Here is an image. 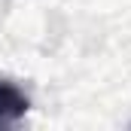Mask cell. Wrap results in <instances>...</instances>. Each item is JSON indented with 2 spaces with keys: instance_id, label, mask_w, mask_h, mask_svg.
<instances>
[{
  "instance_id": "6da1fadb",
  "label": "cell",
  "mask_w": 131,
  "mask_h": 131,
  "mask_svg": "<svg viewBox=\"0 0 131 131\" xmlns=\"http://www.w3.org/2000/svg\"><path fill=\"white\" fill-rule=\"evenodd\" d=\"M31 110V98L9 79H0V131L18 125Z\"/></svg>"
}]
</instances>
